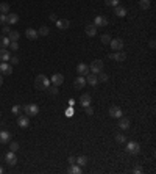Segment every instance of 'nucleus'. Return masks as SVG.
Wrapping results in <instances>:
<instances>
[{
    "instance_id": "f257e3e1",
    "label": "nucleus",
    "mask_w": 156,
    "mask_h": 174,
    "mask_svg": "<svg viewBox=\"0 0 156 174\" xmlns=\"http://www.w3.org/2000/svg\"><path fill=\"white\" fill-rule=\"evenodd\" d=\"M49 86H50V79H47L44 74H39L34 79V88L36 89L44 91V89H49Z\"/></svg>"
},
{
    "instance_id": "f03ea898",
    "label": "nucleus",
    "mask_w": 156,
    "mask_h": 174,
    "mask_svg": "<svg viewBox=\"0 0 156 174\" xmlns=\"http://www.w3.org/2000/svg\"><path fill=\"white\" fill-rule=\"evenodd\" d=\"M24 113L28 116V118L36 116V115L39 113V107L36 105V104H27V105H24Z\"/></svg>"
},
{
    "instance_id": "7ed1b4c3",
    "label": "nucleus",
    "mask_w": 156,
    "mask_h": 174,
    "mask_svg": "<svg viewBox=\"0 0 156 174\" xmlns=\"http://www.w3.org/2000/svg\"><path fill=\"white\" fill-rule=\"evenodd\" d=\"M89 71L92 72V74H98V72L103 71V61L102 60H94L92 63H91L89 66Z\"/></svg>"
},
{
    "instance_id": "20e7f679",
    "label": "nucleus",
    "mask_w": 156,
    "mask_h": 174,
    "mask_svg": "<svg viewBox=\"0 0 156 174\" xmlns=\"http://www.w3.org/2000/svg\"><path fill=\"white\" fill-rule=\"evenodd\" d=\"M0 74L2 75H11L13 74V66L8 61H2V65H0Z\"/></svg>"
},
{
    "instance_id": "39448f33",
    "label": "nucleus",
    "mask_w": 156,
    "mask_h": 174,
    "mask_svg": "<svg viewBox=\"0 0 156 174\" xmlns=\"http://www.w3.org/2000/svg\"><path fill=\"white\" fill-rule=\"evenodd\" d=\"M17 125L22 127V129H27L30 125V118L27 115H19L17 116Z\"/></svg>"
},
{
    "instance_id": "423d86ee",
    "label": "nucleus",
    "mask_w": 156,
    "mask_h": 174,
    "mask_svg": "<svg viewBox=\"0 0 156 174\" xmlns=\"http://www.w3.org/2000/svg\"><path fill=\"white\" fill-rule=\"evenodd\" d=\"M126 151L130 154H139L141 152V146H139L137 141H130L126 144Z\"/></svg>"
},
{
    "instance_id": "0eeeda50",
    "label": "nucleus",
    "mask_w": 156,
    "mask_h": 174,
    "mask_svg": "<svg viewBox=\"0 0 156 174\" xmlns=\"http://www.w3.org/2000/svg\"><path fill=\"white\" fill-rule=\"evenodd\" d=\"M108 58H111V60H116V61H125L126 60V53L125 52H122V50H119V52H116V53H109L108 55Z\"/></svg>"
},
{
    "instance_id": "6e6552de",
    "label": "nucleus",
    "mask_w": 156,
    "mask_h": 174,
    "mask_svg": "<svg viewBox=\"0 0 156 174\" xmlns=\"http://www.w3.org/2000/svg\"><path fill=\"white\" fill-rule=\"evenodd\" d=\"M109 45H111V49H113L114 52H119V50H122V49H123V41H122V39H119V38H116V39H111Z\"/></svg>"
},
{
    "instance_id": "1a4fd4ad",
    "label": "nucleus",
    "mask_w": 156,
    "mask_h": 174,
    "mask_svg": "<svg viewBox=\"0 0 156 174\" xmlns=\"http://www.w3.org/2000/svg\"><path fill=\"white\" fill-rule=\"evenodd\" d=\"M84 33L89 36V38H92V36L97 35V27L94 25V22H92V24H86V25H84Z\"/></svg>"
},
{
    "instance_id": "9d476101",
    "label": "nucleus",
    "mask_w": 156,
    "mask_h": 174,
    "mask_svg": "<svg viewBox=\"0 0 156 174\" xmlns=\"http://www.w3.org/2000/svg\"><path fill=\"white\" fill-rule=\"evenodd\" d=\"M5 162L10 165V166H14V165L17 163V157H16V152H13V151H10L6 155H5Z\"/></svg>"
},
{
    "instance_id": "9b49d317",
    "label": "nucleus",
    "mask_w": 156,
    "mask_h": 174,
    "mask_svg": "<svg viewBox=\"0 0 156 174\" xmlns=\"http://www.w3.org/2000/svg\"><path fill=\"white\" fill-rule=\"evenodd\" d=\"M94 25L95 27H106V25H109V21L105 16H97L94 19Z\"/></svg>"
},
{
    "instance_id": "f8f14e48",
    "label": "nucleus",
    "mask_w": 156,
    "mask_h": 174,
    "mask_svg": "<svg viewBox=\"0 0 156 174\" xmlns=\"http://www.w3.org/2000/svg\"><path fill=\"white\" fill-rule=\"evenodd\" d=\"M109 116H111V118H120L122 116V108L117 107V105L109 107Z\"/></svg>"
},
{
    "instance_id": "ddd939ff",
    "label": "nucleus",
    "mask_w": 156,
    "mask_h": 174,
    "mask_svg": "<svg viewBox=\"0 0 156 174\" xmlns=\"http://www.w3.org/2000/svg\"><path fill=\"white\" fill-rule=\"evenodd\" d=\"M62 82H64V75H62V74H53L50 83H53L55 86H61Z\"/></svg>"
},
{
    "instance_id": "4468645a",
    "label": "nucleus",
    "mask_w": 156,
    "mask_h": 174,
    "mask_svg": "<svg viewBox=\"0 0 156 174\" xmlns=\"http://www.w3.org/2000/svg\"><path fill=\"white\" fill-rule=\"evenodd\" d=\"M84 85H86V79H84V75H78V77L75 79V82H73V86H75V89L84 88Z\"/></svg>"
},
{
    "instance_id": "2eb2a0df",
    "label": "nucleus",
    "mask_w": 156,
    "mask_h": 174,
    "mask_svg": "<svg viewBox=\"0 0 156 174\" xmlns=\"http://www.w3.org/2000/svg\"><path fill=\"white\" fill-rule=\"evenodd\" d=\"M19 22V16H17L16 13H8L6 14V24H10V25H14Z\"/></svg>"
},
{
    "instance_id": "dca6fc26",
    "label": "nucleus",
    "mask_w": 156,
    "mask_h": 174,
    "mask_svg": "<svg viewBox=\"0 0 156 174\" xmlns=\"http://www.w3.org/2000/svg\"><path fill=\"white\" fill-rule=\"evenodd\" d=\"M11 55L6 47H0V61H10Z\"/></svg>"
},
{
    "instance_id": "f3484780",
    "label": "nucleus",
    "mask_w": 156,
    "mask_h": 174,
    "mask_svg": "<svg viewBox=\"0 0 156 174\" xmlns=\"http://www.w3.org/2000/svg\"><path fill=\"white\" fill-rule=\"evenodd\" d=\"M119 119H120V121H119V127H120V129L122 130H126V129H130V119H128V118H123V116H120V118H119Z\"/></svg>"
},
{
    "instance_id": "a211bd4d",
    "label": "nucleus",
    "mask_w": 156,
    "mask_h": 174,
    "mask_svg": "<svg viewBox=\"0 0 156 174\" xmlns=\"http://www.w3.org/2000/svg\"><path fill=\"white\" fill-rule=\"evenodd\" d=\"M77 72H78V75H88L89 74V66H86L84 63H80L77 66Z\"/></svg>"
},
{
    "instance_id": "6ab92c4d",
    "label": "nucleus",
    "mask_w": 156,
    "mask_h": 174,
    "mask_svg": "<svg viewBox=\"0 0 156 174\" xmlns=\"http://www.w3.org/2000/svg\"><path fill=\"white\" fill-rule=\"evenodd\" d=\"M56 27H58L59 30H67L69 27H70V22L67 19H58L56 21Z\"/></svg>"
},
{
    "instance_id": "aec40b11",
    "label": "nucleus",
    "mask_w": 156,
    "mask_h": 174,
    "mask_svg": "<svg viewBox=\"0 0 156 174\" xmlns=\"http://www.w3.org/2000/svg\"><path fill=\"white\" fill-rule=\"evenodd\" d=\"M25 36L28 38L30 41H34V39H38V32H36L34 28H27V32H25Z\"/></svg>"
},
{
    "instance_id": "412c9836",
    "label": "nucleus",
    "mask_w": 156,
    "mask_h": 174,
    "mask_svg": "<svg viewBox=\"0 0 156 174\" xmlns=\"http://www.w3.org/2000/svg\"><path fill=\"white\" fill-rule=\"evenodd\" d=\"M10 138H11V135L8 130H0V143L5 144V143H10Z\"/></svg>"
},
{
    "instance_id": "4be33fe9",
    "label": "nucleus",
    "mask_w": 156,
    "mask_h": 174,
    "mask_svg": "<svg viewBox=\"0 0 156 174\" xmlns=\"http://www.w3.org/2000/svg\"><path fill=\"white\" fill-rule=\"evenodd\" d=\"M114 14H116L117 17H125V16H126V10H125L123 6L116 5V6H114Z\"/></svg>"
},
{
    "instance_id": "5701e85b",
    "label": "nucleus",
    "mask_w": 156,
    "mask_h": 174,
    "mask_svg": "<svg viewBox=\"0 0 156 174\" xmlns=\"http://www.w3.org/2000/svg\"><path fill=\"white\" fill-rule=\"evenodd\" d=\"M86 83H89V85H92V86H95V85L98 83V79H97V74H88V77H86Z\"/></svg>"
},
{
    "instance_id": "b1692460",
    "label": "nucleus",
    "mask_w": 156,
    "mask_h": 174,
    "mask_svg": "<svg viewBox=\"0 0 156 174\" xmlns=\"http://www.w3.org/2000/svg\"><path fill=\"white\" fill-rule=\"evenodd\" d=\"M80 104L83 105V108L91 105V94H83V96H81L80 97Z\"/></svg>"
},
{
    "instance_id": "393cba45",
    "label": "nucleus",
    "mask_w": 156,
    "mask_h": 174,
    "mask_svg": "<svg viewBox=\"0 0 156 174\" xmlns=\"http://www.w3.org/2000/svg\"><path fill=\"white\" fill-rule=\"evenodd\" d=\"M67 171L70 174H81V166H80V165H77V163H73V165H70V168Z\"/></svg>"
},
{
    "instance_id": "a878e982",
    "label": "nucleus",
    "mask_w": 156,
    "mask_h": 174,
    "mask_svg": "<svg viewBox=\"0 0 156 174\" xmlns=\"http://www.w3.org/2000/svg\"><path fill=\"white\" fill-rule=\"evenodd\" d=\"M8 38H10V41H19L21 33H19V32H16V30H11L10 33H8Z\"/></svg>"
},
{
    "instance_id": "bb28decb",
    "label": "nucleus",
    "mask_w": 156,
    "mask_h": 174,
    "mask_svg": "<svg viewBox=\"0 0 156 174\" xmlns=\"http://www.w3.org/2000/svg\"><path fill=\"white\" fill-rule=\"evenodd\" d=\"M8 45H10V38L5 36V35H2V36H0V47H6L8 49Z\"/></svg>"
},
{
    "instance_id": "cd10ccee",
    "label": "nucleus",
    "mask_w": 156,
    "mask_h": 174,
    "mask_svg": "<svg viewBox=\"0 0 156 174\" xmlns=\"http://www.w3.org/2000/svg\"><path fill=\"white\" fill-rule=\"evenodd\" d=\"M22 112H24V107H22V105H14V107L11 108V113H13L14 116L22 115Z\"/></svg>"
},
{
    "instance_id": "c85d7f7f",
    "label": "nucleus",
    "mask_w": 156,
    "mask_h": 174,
    "mask_svg": "<svg viewBox=\"0 0 156 174\" xmlns=\"http://www.w3.org/2000/svg\"><path fill=\"white\" fill-rule=\"evenodd\" d=\"M0 13H2V14H8V13H10V3H6V2L0 3Z\"/></svg>"
},
{
    "instance_id": "c756f323",
    "label": "nucleus",
    "mask_w": 156,
    "mask_h": 174,
    "mask_svg": "<svg viewBox=\"0 0 156 174\" xmlns=\"http://www.w3.org/2000/svg\"><path fill=\"white\" fill-rule=\"evenodd\" d=\"M77 165H80V166L81 168H83V166H86V165H88V157H86V155H81V157H78L77 159V162H75Z\"/></svg>"
},
{
    "instance_id": "7c9ffc66",
    "label": "nucleus",
    "mask_w": 156,
    "mask_h": 174,
    "mask_svg": "<svg viewBox=\"0 0 156 174\" xmlns=\"http://www.w3.org/2000/svg\"><path fill=\"white\" fill-rule=\"evenodd\" d=\"M49 33H50V28H49L47 25H42L41 28H39V32H38V35H39V36H47Z\"/></svg>"
},
{
    "instance_id": "2f4dec72",
    "label": "nucleus",
    "mask_w": 156,
    "mask_h": 174,
    "mask_svg": "<svg viewBox=\"0 0 156 174\" xmlns=\"http://www.w3.org/2000/svg\"><path fill=\"white\" fill-rule=\"evenodd\" d=\"M139 8L141 10H148L150 8V0H139Z\"/></svg>"
},
{
    "instance_id": "473e14b6",
    "label": "nucleus",
    "mask_w": 156,
    "mask_h": 174,
    "mask_svg": "<svg viewBox=\"0 0 156 174\" xmlns=\"http://www.w3.org/2000/svg\"><path fill=\"white\" fill-rule=\"evenodd\" d=\"M97 79H98V82H108V74H105V72L102 71V72H98L97 74Z\"/></svg>"
},
{
    "instance_id": "72a5a7b5",
    "label": "nucleus",
    "mask_w": 156,
    "mask_h": 174,
    "mask_svg": "<svg viewBox=\"0 0 156 174\" xmlns=\"http://www.w3.org/2000/svg\"><path fill=\"white\" fill-rule=\"evenodd\" d=\"M116 141H117L119 144H122V143H125V141H126V136H125V135H122V133H117V135H116Z\"/></svg>"
},
{
    "instance_id": "f704fd0d",
    "label": "nucleus",
    "mask_w": 156,
    "mask_h": 174,
    "mask_svg": "<svg viewBox=\"0 0 156 174\" xmlns=\"http://www.w3.org/2000/svg\"><path fill=\"white\" fill-rule=\"evenodd\" d=\"M100 39H102V42H103V44H109L113 38H111V36H109L108 33H105V35H102V38H100Z\"/></svg>"
},
{
    "instance_id": "c9c22d12",
    "label": "nucleus",
    "mask_w": 156,
    "mask_h": 174,
    "mask_svg": "<svg viewBox=\"0 0 156 174\" xmlns=\"http://www.w3.org/2000/svg\"><path fill=\"white\" fill-rule=\"evenodd\" d=\"M8 47H10V50H19V42L17 41H10V45H8Z\"/></svg>"
},
{
    "instance_id": "e433bc0d",
    "label": "nucleus",
    "mask_w": 156,
    "mask_h": 174,
    "mask_svg": "<svg viewBox=\"0 0 156 174\" xmlns=\"http://www.w3.org/2000/svg\"><path fill=\"white\" fill-rule=\"evenodd\" d=\"M10 151H13V152L19 151V143H17V141H11L10 143Z\"/></svg>"
},
{
    "instance_id": "4c0bfd02",
    "label": "nucleus",
    "mask_w": 156,
    "mask_h": 174,
    "mask_svg": "<svg viewBox=\"0 0 156 174\" xmlns=\"http://www.w3.org/2000/svg\"><path fill=\"white\" fill-rule=\"evenodd\" d=\"M105 5L106 6H116V5H119V0H105Z\"/></svg>"
},
{
    "instance_id": "58836bf2",
    "label": "nucleus",
    "mask_w": 156,
    "mask_h": 174,
    "mask_svg": "<svg viewBox=\"0 0 156 174\" xmlns=\"http://www.w3.org/2000/svg\"><path fill=\"white\" fill-rule=\"evenodd\" d=\"M84 110H86V115H88V116H92V115H94V108L91 107V105L84 107Z\"/></svg>"
},
{
    "instance_id": "ea45409f",
    "label": "nucleus",
    "mask_w": 156,
    "mask_h": 174,
    "mask_svg": "<svg viewBox=\"0 0 156 174\" xmlns=\"http://www.w3.org/2000/svg\"><path fill=\"white\" fill-rule=\"evenodd\" d=\"M58 88H59V86H55V85H53V86H49L50 94H53V96H55V94H58Z\"/></svg>"
},
{
    "instance_id": "a19ab883",
    "label": "nucleus",
    "mask_w": 156,
    "mask_h": 174,
    "mask_svg": "<svg viewBox=\"0 0 156 174\" xmlns=\"http://www.w3.org/2000/svg\"><path fill=\"white\" fill-rule=\"evenodd\" d=\"M5 24H6V14L0 13V25H5Z\"/></svg>"
},
{
    "instance_id": "79ce46f5",
    "label": "nucleus",
    "mask_w": 156,
    "mask_h": 174,
    "mask_svg": "<svg viewBox=\"0 0 156 174\" xmlns=\"http://www.w3.org/2000/svg\"><path fill=\"white\" fill-rule=\"evenodd\" d=\"M2 32H3V35H8V33H10V32H11V28H10V27H8V25L5 24V25L2 27Z\"/></svg>"
},
{
    "instance_id": "37998d69",
    "label": "nucleus",
    "mask_w": 156,
    "mask_h": 174,
    "mask_svg": "<svg viewBox=\"0 0 156 174\" xmlns=\"http://www.w3.org/2000/svg\"><path fill=\"white\" fill-rule=\"evenodd\" d=\"M10 61H11V65H19V58L17 57H11Z\"/></svg>"
},
{
    "instance_id": "c03bdc74",
    "label": "nucleus",
    "mask_w": 156,
    "mask_h": 174,
    "mask_svg": "<svg viewBox=\"0 0 156 174\" xmlns=\"http://www.w3.org/2000/svg\"><path fill=\"white\" fill-rule=\"evenodd\" d=\"M70 165H73V163H75L77 162V157H73V155H70V157H69V160H67Z\"/></svg>"
},
{
    "instance_id": "a18cd8bd",
    "label": "nucleus",
    "mask_w": 156,
    "mask_h": 174,
    "mask_svg": "<svg viewBox=\"0 0 156 174\" xmlns=\"http://www.w3.org/2000/svg\"><path fill=\"white\" fill-rule=\"evenodd\" d=\"M50 21H52V22H56V21H58L56 14H53V13H52V14H50Z\"/></svg>"
},
{
    "instance_id": "49530a36",
    "label": "nucleus",
    "mask_w": 156,
    "mask_h": 174,
    "mask_svg": "<svg viewBox=\"0 0 156 174\" xmlns=\"http://www.w3.org/2000/svg\"><path fill=\"white\" fill-rule=\"evenodd\" d=\"M66 115H67V116H72V115H73V108H67V110H66Z\"/></svg>"
},
{
    "instance_id": "de8ad7c7",
    "label": "nucleus",
    "mask_w": 156,
    "mask_h": 174,
    "mask_svg": "<svg viewBox=\"0 0 156 174\" xmlns=\"http://www.w3.org/2000/svg\"><path fill=\"white\" fill-rule=\"evenodd\" d=\"M133 172H136V174H141V172H142V168H139V166H137V168H134V169H133Z\"/></svg>"
},
{
    "instance_id": "09e8293b",
    "label": "nucleus",
    "mask_w": 156,
    "mask_h": 174,
    "mask_svg": "<svg viewBox=\"0 0 156 174\" xmlns=\"http://www.w3.org/2000/svg\"><path fill=\"white\" fill-rule=\"evenodd\" d=\"M154 45H156V44H154V39H151V41H150V47L154 49Z\"/></svg>"
},
{
    "instance_id": "8fccbe9b",
    "label": "nucleus",
    "mask_w": 156,
    "mask_h": 174,
    "mask_svg": "<svg viewBox=\"0 0 156 174\" xmlns=\"http://www.w3.org/2000/svg\"><path fill=\"white\" fill-rule=\"evenodd\" d=\"M2 85H3V75L0 74V86H2Z\"/></svg>"
},
{
    "instance_id": "3c124183",
    "label": "nucleus",
    "mask_w": 156,
    "mask_h": 174,
    "mask_svg": "<svg viewBox=\"0 0 156 174\" xmlns=\"http://www.w3.org/2000/svg\"><path fill=\"white\" fill-rule=\"evenodd\" d=\"M2 172H3V168H2V166H0V174H2Z\"/></svg>"
},
{
    "instance_id": "603ef678",
    "label": "nucleus",
    "mask_w": 156,
    "mask_h": 174,
    "mask_svg": "<svg viewBox=\"0 0 156 174\" xmlns=\"http://www.w3.org/2000/svg\"><path fill=\"white\" fill-rule=\"evenodd\" d=\"M0 115H2V113H0Z\"/></svg>"
}]
</instances>
